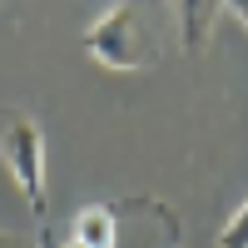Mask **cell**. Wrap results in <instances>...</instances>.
Segmentation results:
<instances>
[{
    "label": "cell",
    "instance_id": "obj_1",
    "mask_svg": "<svg viewBox=\"0 0 248 248\" xmlns=\"http://www.w3.org/2000/svg\"><path fill=\"white\" fill-rule=\"evenodd\" d=\"M0 159H5L20 199L30 203V214L45 218V134L30 114H15L0 129Z\"/></svg>",
    "mask_w": 248,
    "mask_h": 248
},
{
    "label": "cell",
    "instance_id": "obj_3",
    "mask_svg": "<svg viewBox=\"0 0 248 248\" xmlns=\"http://www.w3.org/2000/svg\"><path fill=\"white\" fill-rule=\"evenodd\" d=\"M119 209L114 203H90V209H79L75 214V229H70V238H79L85 248H114L119 243Z\"/></svg>",
    "mask_w": 248,
    "mask_h": 248
},
{
    "label": "cell",
    "instance_id": "obj_5",
    "mask_svg": "<svg viewBox=\"0 0 248 248\" xmlns=\"http://www.w3.org/2000/svg\"><path fill=\"white\" fill-rule=\"evenodd\" d=\"M214 248H248V199L229 214V223L218 229V243Z\"/></svg>",
    "mask_w": 248,
    "mask_h": 248
},
{
    "label": "cell",
    "instance_id": "obj_4",
    "mask_svg": "<svg viewBox=\"0 0 248 248\" xmlns=\"http://www.w3.org/2000/svg\"><path fill=\"white\" fill-rule=\"evenodd\" d=\"M174 10H179V40H184V50L199 55L203 40H209V25H214V0H174Z\"/></svg>",
    "mask_w": 248,
    "mask_h": 248
},
{
    "label": "cell",
    "instance_id": "obj_7",
    "mask_svg": "<svg viewBox=\"0 0 248 248\" xmlns=\"http://www.w3.org/2000/svg\"><path fill=\"white\" fill-rule=\"evenodd\" d=\"M60 248H85V243H79V238H65V243H60Z\"/></svg>",
    "mask_w": 248,
    "mask_h": 248
},
{
    "label": "cell",
    "instance_id": "obj_2",
    "mask_svg": "<svg viewBox=\"0 0 248 248\" xmlns=\"http://www.w3.org/2000/svg\"><path fill=\"white\" fill-rule=\"evenodd\" d=\"M85 50L105 70H144V60H149V40H144L139 10L129 5V0H114V5L85 30Z\"/></svg>",
    "mask_w": 248,
    "mask_h": 248
},
{
    "label": "cell",
    "instance_id": "obj_6",
    "mask_svg": "<svg viewBox=\"0 0 248 248\" xmlns=\"http://www.w3.org/2000/svg\"><path fill=\"white\" fill-rule=\"evenodd\" d=\"M223 5H229V10H233V15L243 20V25H248V0H223Z\"/></svg>",
    "mask_w": 248,
    "mask_h": 248
}]
</instances>
